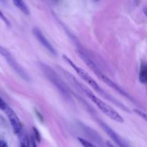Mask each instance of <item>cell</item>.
<instances>
[{
  "label": "cell",
  "instance_id": "2",
  "mask_svg": "<svg viewBox=\"0 0 147 147\" xmlns=\"http://www.w3.org/2000/svg\"><path fill=\"white\" fill-rule=\"evenodd\" d=\"M63 60H64L65 61L66 63H67V64L70 66V67H73V70H74L77 73V74L80 76V78L83 79V80H84L86 83H87L90 86V87L93 88L94 89V90H96L98 93H99V94H100L101 96H103L105 98L108 99V100H110V101L113 102L114 104H116V106H119V108H121L122 110H124V111H126L129 112V111L128 110V108L126 107V106H125L123 103H121L120 101H119L118 100H116L114 97L111 96V95H109V93H106L105 90H103V89H102L99 86V85L98 84L97 82H96V80H95L94 79H93V78H92L91 76H90V75H89L88 73L87 72L84 70V69L81 68L80 67L78 66L77 65L75 64V63H73V62L72 61V60H70V59L69 58L67 55H63Z\"/></svg>",
  "mask_w": 147,
  "mask_h": 147
},
{
  "label": "cell",
  "instance_id": "13",
  "mask_svg": "<svg viewBox=\"0 0 147 147\" xmlns=\"http://www.w3.org/2000/svg\"><path fill=\"white\" fill-rule=\"evenodd\" d=\"M32 131L33 134H34L33 137H34V140L37 142H38V143H40V142H41V135H40V131H38V129L36 127H34V126H33Z\"/></svg>",
  "mask_w": 147,
  "mask_h": 147
},
{
  "label": "cell",
  "instance_id": "12",
  "mask_svg": "<svg viewBox=\"0 0 147 147\" xmlns=\"http://www.w3.org/2000/svg\"><path fill=\"white\" fill-rule=\"evenodd\" d=\"M78 140L79 141V142L81 144V145L83 147H97L96 146H95L94 144H93L92 143H90V142L86 140V139H83V138L78 137Z\"/></svg>",
  "mask_w": 147,
  "mask_h": 147
},
{
  "label": "cell",
  "instance_id": "14",
  "mask_svg": "<svg viewBox=\"0 0 147 147\" xmlns=\"http://www.w3.org/2000/svg\"><path fill=\"white\" fill-rule=\"evenodd\" d=\"M0 18H1V20H2L3 22H4V23H5L6 24H7L8 27H10L11 26V24H10V22L9 21L8 19L6 17V16L4 15V13L2 12V11H1V9H0Z\"/></svg>",
  "mask_w": 147,
  "mask_h": 147
},
{
  "label": "cell",
  "instance_id": "3",
  "mask_svg": "<svg viewBox=\"0 0 147 147\" xmlns=\"http://www.w3.org/2000/svg\"><path fill=\"white\" fill-rule=\"evenodd\" d=\"M78 55H80V58H81L82 60L86 63V64L88 66V67H90L96 75H97V76L99 78L101 79L105 83H106L108 86L114 89L116 91H117L118 93H120L121 96H124L125 98H127L128 99H129V100H131V101L135 102L134 99L127 92L123 90L119 85H117L116 83H114L111 79L109 78L106 75H105L104 73H103L101 69H100V67H98V65L95 63L94 60H92V59L89 57V55L86 53V52L83 51V50H78Z\"/></svg>",
  "mask_w": 147,
  "mask_h": 147
},
{
  "label": "cell",
  "instance_id": "7",
  "mask_svg": "<svg viewBox=\"0 0 147 147\" xmlns=\"http://www.w3.org/2000/svg\"><path fill=\"white\" fill-rule=\"evenodd\" d=\"M32 32L34 34V37L37 38V40L41 43L42 45L45 47V48L47 49L52 55H57V52H56L55 49L54 48L53 45H51V43L48 41L46 37L45 36V34H43L42 32L40 30L39 28L37 27H34L32 30Z\"/></svg>",
  "mask_w": 147,
  "mask_h": 147
},
{
  "label": "cell",
  "instance_id": "8",
  "mask_svg": "<svg viewBox=\"0 0 147 147\" xmlns=\"http://www.w3.org/2000/svg\"><path fill=\"white\" fill-rule=\"evenodd\" d=\"M98 122L100 127L105 131V132H106L112 139H113V142H114L119 147H129L128 145L123 142V139H122L121 138L120 136L113 130V129H111L106 123H105L104 122L102 121V120H100V119L98 120Z\"/></svg>",
  "mask_w": 147,
  "mask_h": 147
},
{
  "label": "cell",
  "instance_id": "16",
  "mask_svg": "<svg viewBox=\"0 0 147 147\" xmlns=\"http://www.w3.org/2000/svg\"><path fill=\"white\" fill-rule=\"evenodd\" d=\"M7 103H5V101H4V100H3L1 97H0V109L2 111H4V109H6V107H7Z\"/></svg>",
  "mask_w": 147,
  "mask_h": 147
},
{
  "label": "cell",
  "instance_id": "11",
  "mask_svg": "<svg viewBox=\"0 0 147 147\" xmlns=\"http://www.w3.org/2000/svg\"><path fill=\"white\" fill-rule=\"evenodd\" d=\"M19 137L20 147H30V141L24 129H22L20 133L19 134Z\"/></svg>",
  "mask_w": 147,
  "mask_h": 147
},
{
  "label": "cell",
  "instance_id": "4",
  "mask_svg": "<svg viewBox=\"0 0 147 147\" xmlns=\"http://www.w3.org/2000/svg\"><path fill=\"white\" fill-rule=\"evenodd\" d=\"M40 67L44 76L47 80L51 82L65 97L69 98L71 94V90L67 87L66 83L61 79L60 76L49 65L44 63H40Z\"/></svg>",
  "mask_w": 147,
  "mask_h": 147
},
{
  "label": "cell",
  "instance_id": "10",
  "mask_svg": "<svg viewBox=\"0 0 147 147\" xmlns=\"http://www.w3.org/2000/svg\"><path fill=\"white\" fill-rule=\"evenodd\" d=\"M139 81L142 84H146L147 82V67L145 62H141L140 70H139Z\"/></svg>",
  "mask_w": 147,
  "mask_h": 147
},
{
  "label": "cell",
  "instance_id": "6",
  "mask_svg": "<svg viewBox=\"0 0 147 147\" xmlns=\"http://www.w3.org/2000/svg\"><path fill=\"white\" fill-rule=\"evenodd\" d=\"M4 111L6 113V116L8 118L10 123H11V126L12 127L14 133L19 134L22 131V125L21 121H20V119L17 116V113L9 106L6 107Z\"/></svg>",
  "mask_w": 147,
  "mask_h": 147
},
{
  "label": "cell",
  "instance_id": "17",
  "mask_svg": "<svg viewBox=\"0 0 147 147\" xmlns=\"http://www.w3.org/2000/svg\"><path fill=\"white\" fill-rule=\"evenodd\" d=\"M0 147H8V145L5 141L0 140Z\"/></svg>",
  "mask_w": 147,
  "mask_h": 147
},
{
  "label": "cell",
  "instance_id": "5",
  "mask_svg": "<svg viewBox=\"0 0 147 147\" xmlns=\"http://www.w3.org/2000/svg\"><path fill=\"white\" fill-rule=\"evenodd\" d=\"M0 55L4 57V59L7 60V63L11 66V68L17 73V75L20 78H22L23 80L27 82H30L31 80V78H30L28 73L17 63V60L14 59L12 55L11 54V53L7 49H6L5 47H2L1 45H0Z\"/></svg>",
  "mask_w": 147,
  "mask_h": 147
},
{
  "label": "cell",
  "instance_id": "18",
  "mask_svg": "<svg viewBox=\"0 0 147 147\" xmlns=\"http://www.w3.org/2000/svg\"><path fill=\"white\" fill-rule=\"evenodd\" d=\"M35 113H36V114H37V118H38V119H40V120L42 122V121H43V117H42V115L40 114V113H39V112L37 111H35Z\"/></svg>",
  "mask_w": 147,
  "mask_h": 147
},
{
  "label": "cell",
  "instance_id": "20",
  "mask_svg": "<svg viewBox=\"0 0 147 147\" xmlns=\"http://www.w3.org/2000/svg\"><path fill=\"white\" fill-rule=\"evenodd\" d=\"M106 147H115L114 145H113V144L111 143L110 142H109V141H107V142H106Z\"/></svg>",
  "mask_w": 147,
  "mask_h": 147
},
{
  "label": "cell",
  "instance_id": "19",
  "mask_svg": "<svg viewBox=\"0 0 147 147\" xmlns=\"http://www.w3.org/2000/svg\"><path fill=\"white\" fill-rule=\"evenodd\" d=\"M31 142H32V147H37V144H36V141L34 140V137H33L32 136L31 137Z\"/></svg>",
  "mask_w": 147,
  "mask_h": 147
},
{
  "label": "cell",
  "instance_id": "9",
  "mask_svg": "<svg viewBox=\"0 0 147 147\" xmlns=\"http://www.w3.org/2000/svg\"><path fill=\"white\" fill-rule=\"evenodd\" d=\"M13 4H14L16 7L19 9L20 11H22V13H24L25 15H30V10L29 9L28 6L27 4H26L24 1H20V0H14L12 1Z\"/></svg>",
  "mask_w": 147,
  "mask_h": 147
},
{
  "label": "cell",
  "instance_id": "1",
  "mask_svg": "<svg viewBox=\"0 0 147 147\" xmlns=\"http://www.w3.org/2000/svg\"><path fill=\"white\" fill-rule=\"evenodd\" d=\"M60 70L63 71V73H64L65 76L66 78H68V80H70V82L71 83H73L79 90L83 92L93 103L96 104V106L104 113L105 115L108 116V117L110 118L111 119H112L114 121L117 122V123H124V119L116 111V110L113 109L110 105H109L108 103H106V102L103 101V100L100 99L99 98H98L97 96H96V95L88 88L86 86H85L84 85L82 84L81 83H80L79 81H78L71 74L68 73V72L65 71V70H63V68L60 67Z\"/></svg>",
  "mask_w": 147,
  "mask_h": 147
},
{
  "label": "cell",
  "instance_id": "15",
  "mask_svg": "<svg viewBox=\"0 0 147 147\" xmlns=\"http://www.w3.org/2000/svg\"><path fill=\"white\" fill-rule=\"evenodd\" d=\"M134 112L136 113V115H138L139 116H140L142 119H143L144 121H146V113L142 112V111L139 110V109H134Z\"/></svg>",
  "mask_w": 147,
  "mask_h": 147
}]
</instances>
